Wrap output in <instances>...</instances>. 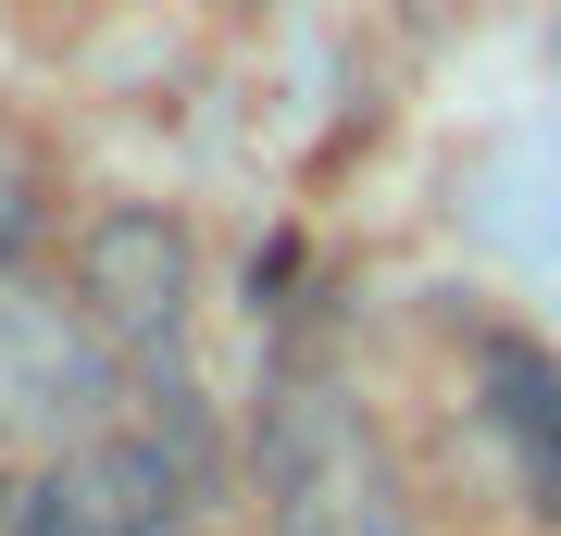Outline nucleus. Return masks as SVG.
<instances>
[{"label": "nucleus", "instance_id": "obj_2", "mask_svg": "<svg viewBox=\"0 0 561 536\" xmlns=\"http://www.w3.org/2000/svg\"><path fill=\"white\" fill-rule=\"evenodd\" d=\"M201 475H213V449H201V424L175 412V387H162V412H138V424L113 412L101 437H76L38 487H25V536H175Z\"/></svg>", "mask_w": 561, "mask_h": 536}, {"label": "nucleus", "instance_id": "obj_5", "mask_svg": "<svg viewBox=\"0 0 561 536\" xmlns=\"http://www.w3.org/2000/svg\"><path fill=\"white\" fill-rule=\"evenodd\" d=\"M474 412H486V449L512 461V487L561 512V362L537 338H486L474 350Z\"/></svg>", "mask_w": 561, "mask_h": 536}, {"label": "nucleus", "instance_id": "obj_3", "mask_svg": "<svg viewBox=\"0 0 561 536\" xmlns=\"http://www.w3.org/2000/svg\"><path fill=\"white\" fill-rule=\"evenodd\" d=\"M187 299H201V238H187L175 213L113 199V213L76 238V312H88V338H101L113 362H162L187 338Z\"/></svg>", "mask_w": 561, "mask_h": 536}, {"label": "nucleus", "instance_id": "obj_1", "mask_svg": "<svg viewBox=\"0 0 561 536\" xmlns=\"http://www.w3.org/2000/svg\"><path fill=\"white\" fill-rule=\"evenodd\" d=\"M250 499L275 536H412V487L337 375H287L250 412Z\"/></svg>", "mask_w": 561, "mask_h": 536}, {"label": "nucleus", "instance_id": "obj_4", "mask_svg": "<svg viewBox=\"0 0 561 536\" xmlns=\"http://www.w3.org/2000/svg\"><path fill=\"white\" fill-rule=\"evenodd\" d=\"M113 375L125 362L88 338V312L62 299V312H38V299H13L0 287V424H25V437H101V412H113Z\"/></svg>", "mask_w": 561, "mask_h": 536}, {"label": "nucleus", "instance_id": "obj_6", "mask_svg": "<svg viewBox=\"0 0 561 536\" xmlns=\"http://www.w3.org/2000/svg\"><path fill=\"white\" fill-rule=\"evenodd\" d=\"M0 536H25V487L13 475H0Z\"/></svg>", "mask_w": 561, "mask_h": 536}]
</instances>
